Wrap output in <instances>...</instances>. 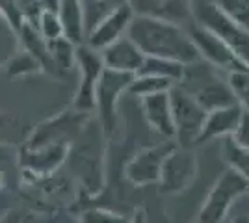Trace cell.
<instances>
[{"mask_svg": "<svg viewBox=\"0 0 249 223\" xmlns=\"http://www.w3.org/2000/svg\"><path fill=\"white\" fill-rule=\"evenodd\" d=\"M197 156L194 154L192 147H175L169 151L162 170H160V191L162 193H178L186 190L188 186L197 177Z\"/></svg>", "mask_w": 249, "mask_h": 223, "instance_id": "obj_9", "label": "cell"}, {"mask_svg": "<svg viewBox=\"0 0 249 223\" xmlns=\"http://www.w3.org/2000/svg\"><path fill=\"white\" fill-rule=\"evenodd\" d=\"M126 35L145 56L167 58L180 64H190L199 58L197 49L188 30L175 22L134 13Z\"/></svg>", "mask_w": 249, "mask_h": 223, "instance_id": "obj_1", "label": "cell"}, {"mask_svg": "<svg viewBox=\"0 0 249 223\" xmlns=\"http://www.w3.org/2000/svg\"><path fill=\"white\" fill-rule=\"evenodd\" d=\"M47 51H49V60L51 65L56 69L69 71L74 67V58H76V45L69 37L60 35L56 39L47 41Z\"/></svg>", "mask_w": 249, "mask_h": 223, "instance_id": "obj_18", "label": "cell"}, {"mask_svg": "<svg viewBox=\"0 0 249 223\" xmlns=\"http://www.w3.org/2000/svg\"><path fill=\"white\" fill-rule=\"evenodd\" d=\"M142 108L147 119V125L158 132L164 138H173V117H171V101H169V89L167 91H156L151 95L142 97Z\"/></svg>", "mask_w": 249, "mask_h": 223, "instance_id": "obj_15", "label": "cell"}, {"mask_svg": "<svg viewBox=\"0 0 249 223\" xmlns=\"http://www.w3.org/2000/svg\"><path fill=\"white\" fill-rule=\"evenodd\" d=\"M177 86L192 99H196L207 112L236 103L227 73L203 60L201 56L190 64H184L182 76L178 78Z\"/></svg>", "mask_w": 249, "mask_h": 223, "instance_id": "obj_2", "label": "cell"}, {"mask_svg": "<svg viewBox=\"0 0 249 223\" xmlns=\"http://www.w3.org/2000/svg\"><path fill=\"white\" fill-rule=\"evenodd\" d=\"M36 30L41 34V37L45 41H51V39H56L60 35H65L63 34V26H62V19L58 15V11L54 10H43L39 19L36 22Z\"/></svg>", "mask_w": 249, "mask_h": 223, "instance_id": "obj_23", "label": "cell"}, {"mask_svg": "<svg viewBox=\"0 0 249 223\" xmlns=\"http://www.w3.org/2000/svg\"><path fill=\"white\" fill-rule=\"evenodd\" d=\"M56 11L62 19L65 37H69L74 45H82L86 32H84L80 0H58V10Z\"/></svg>", "mask_w": 249, "mask_h": 223, "instance_id": "obj_17", "label": "cell"}, {"mask_svg": "<svg viewBox=\"0 0 249 223\" xmlns=\"http://www.w3.org/2000/svg\"><path fill=\"white\" fill-rule=\"evenodd\" d=\"M231 139H232L240 149L249 151V112L248 110H242L238 127H236V130L232 132Z\"/></svg>", "mask_w": 249, "mask_h": 223, "instance_id": "obj_27", "label": "cell"}, {"mask_svg": "<svg viewBox=\"0 0 249 223\" xmlns=\"http://www.w3.org/2000/svg\"><path fill=\"white\" fill-rule=\"evenodd\" d=\"M184 64L175 62V60H167V58H156V56H145L143 62L140 65L136 74H153V76H164L173 82H178V78L182 76Z\"/></svg>", "mask_w": 249, "mask_h": 223, "instance_id": "obj_19", "label": "cell"}, {"mask_svg": "<svg viewBox=\"0 0 249 223\" xmlns=\"http://www.w3.org/2000/svg\"><path fill=\"white\" fill-rule=\"evenodd\" d=\"M175 86L173 80L164 78V76H153V74H134L132 82L128 84L126 93L132 97H145L156 91H167Z\"/></svg>", "mask_w": 249, "mask_h": 223, "instance_id": "obj_21", "label": "cell"}, {"mask_svg": "<svg viewBox=\"0 0 249 223\" xmlns=\"http://www.w3.org/2000/svg\"><path fill=\"white\" fill-rule=\"evenodd\" d=\"M229 84L234 93V99L238 103L242 110L249 112V71H234L227 73Z\"/></svg>", "mask_w": 249, "mask_h": 223, "instance_id": "obj_25", "label": "cell"}, {"mask_svg": "<svg viewBox=\"0 0 249 223\" xmlns=\"http://www.w3.org/2000/svg\"><path fill=\"white\" fill-rule=\"evenodd\" d=\"M169 101H171V117L175 128L173 138L177 139V145L196 147L208 112L177 84L169 89Z\"/></svg>", "mask_w": 249, "mask_h": 223, "instance_id": "obj_5", "label": "cell"}, {"mask_svg": "<svg viewBox=\"0 0 249 223\" xmlns=\"http://www.w3.org/2000/svg\"><path fill=\"white\" fill-rule=\"evenodd\" d=\"M175 145L177 143L173 141H167V143H160V145L143 149L142 153H138L124 168L126 179L136 186H147V184L158 182L162 164Z\"/></svg>", "mask_w": 249, "mask_h": 223, "instance_id": "obj_11", "label": "cell"}, {"mask_svg": "<svg viewBox=\"0 0 249 223\" xmlns=\"http://www.w3.org/2000/svg\"><path fill=\"white\" fill-rule=\"evenodd\" d=\"M225 158L229 160V164L232 168H236L249 181V151L240 149L232 139H229L227 143H225Z\"/></svg>", "mask_w": 249, "mask_h": 223, "instance_id": "obj_26", "label": "cell"}, {"mask_svg": "<svg viewBox=\"0 0 249 223\" xmlns=\"http://www.w3.org/2000/svg\"><path fill=\"white\" fill-rule=\"evenodd\" d=\"M136 15H147L180 24L186 28L194 21V0H128Z\"/></svg>", "mask_w": 249, "mask_h": 223, "instance_id": "obj_12", "label": "cell"}, {"mask_svg": "<svg viewBox=\"0 0 249 223\" xmlns=\"http://www.w3.org/2000/svg\"><path fill=\"white\" fill-rule=\"evenodd\" d=\"M17 51H19V34L0 13V69L6 67L10 58Z\"/></svg>", "mask_w": 249, "mask_h": 223, "instance_id": "obj_22", "label": "cell"}, {"mask_svg": "<svg viewBox=\"0 0 249 223\" xmlns=\"http://www.w3.org/2000/svg\"><path fill=\"white\" fill-rule=\"evenodd\" d=\"M232 21L249 30V0H212Z\"/></svg>", "mask_w": 249, "mask_h": 223, "instance_id": "obj_24", "label": "cell"}, {"mask_svg": "<svg viewBox=\"0 0 249 223\" xmlns=\"http://www.w3.org/2000/svg\"><path fill=\"white\" fill-rule=\"evenodd\" d=\"M99 52H101V58H103V64L106 69L132 74L138 73L140 65L145 58V54L138 49V45L128 35L119 37L117 41L110 43L108 47H104Z\"/></svg>", "mask_w": 249, "mask_h": 223, "instance_id": "obj_13", "label": "cell"}, {"mask_svg": "<svg viewBox=\"0 0 249 223\" xmlns=\"http://www.w3.org/2000/svg\"><path fill=\"white\" fill-rule=\"evenodd\" d=\"M188 34L192 37V41L197 49L199 56L203 60L210 62L212 65H216L218 69L225 71V73H234V71H249V67L236 54L229 49L225 43L219 39L214 32H210L208 28H205L203 24L192 21L186 26Z\"/></svg>", "mask_w": 249, "mask_h": 223, "instance_id": "obj_7", "label": "cell"}, {"mask_svg": "<svg viewBox=\"0 0 249 223\" xmlns=\"http://www.w3.org/2000/svg\"><path fill=\"white\" fill-rule=\"evenodd\" d=\"M132 17H134V10H132L130 2H124L121 6H117L114 11H110L103 21L97 22L93 28L86 34L84 43L95 51H103L110 43L126 35Z\"/></svg>", "mask_w": 249, "mask_h": 223, "instance_id": "obj_10", "label": "cell"}, {"mask_svg": "<svg viewBox=\"0 0 249 223\" xmlns=\"http://www.w3.org/2000/svg\"><path fill=\"white\" fill-rule=\"evenodd\" d=\"M74 65L78 67V87L74 97V108L82 114H88L95 110V86L104 69L101 52L88 47L86 43L76 45Z\"/></svg>", "mask_w": 249, "mask_h": 223, "instance_id": "obj_8", "label": "cell"}, {"mask_svg": "<svg viewBox=\"0 0 249 223\" xmlns=\"http://www.w3.org/2000/svg\"><path fill=\"white\" fill-rule=\"evenodd\" d=\"M194 21L214 32L249 67V30L232 21L212 0H194Z\"/></svg>", "mask_w": 249, "mask_h": 223, "instance_id": "obj_3", "label": "cell"}, {"mask_svg": "<svg viewBox=\"0 0 249 223\" xmlns=\"http://www.w3.org/2000/svg\"><path fill=\"white\" fill-rule=\"evenodd\" d=\"M134 74L121 73L104 67L97 86H95V110L99 116V125L103 128L104 136H110L115 128V110L117 103L126 93L128 84L132 82Z\"/></svg>", "mask_w": 249, "mask_h": 223, "instance_id": "obj_6", "label": "cell"}, {"mask_svg": "<svg viewBox=\"0 0 249 223\" xmlns=\"http://www.w3.org/2000/svg\"><path fill=\"white\" fill-rule=\"evenodd\" d=\"M124 2H128V0H80L84 32L88 34L97 22L103 21L110 11H114L117 6H121Z\"/></svg>", "mask_w": 249, "mask_h": 223, "instance_id": "obj_20", "label": "cell"}, {"mask_svg": "<svg viewBox=\"0 0 249 223\" xmlns=\"http://www.w3.org/2000/svg\"><path fill=\"white\" fill-rule=\"evenodd\" d=\"M240 116H242V106L238 103L229 104V106H221L216 110H210L205 117V123L199 134L197 145H203L210 139L216 138H231L232 132L236 130L240 123Z\"/></svg>", "mask_w": 249, "mask_h": 223, "instance_id": "obj_14", "label": "cell"}, {"mask_svg": "<svg viewBox=\"0 0 249 223\" xmlns=\"http://www.w3.org/2000/svg\"><path fill=\"white\" fill-rule=\"evenodd\" d=\"M249 191V181L240 173L236 168L229 166L227 170L219 175L212 190L208 191L207 199L203 203L197 214L201 223H219L227 218L231 206L240 195Z\"/></svg>", "mask_w": 249, "mask_h": 223, "instance_id": "obj_4", "label": "cell"}, {"mask_svg": "<svg viewBox=\"0 0 249 223\" xmlns=\"http://www.w3.org/2000/svg\"><path fill=\"white\" fill-rule=\"evenodd\" d=\"M65 156H67V145L60 141H52L28 153L24 158V166L34 173H51L62 166Z\"/></svg>", "mask_w": 249, "mask_h": 223, "instance_id": "obj_16", "label": "cell"}]
</instances>
